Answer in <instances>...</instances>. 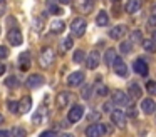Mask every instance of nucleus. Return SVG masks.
I'll use <instances>...</instances> for the list:
<instances>
[{
  "mask_svg": "<svg viewBox=\"0 0 156 137\" xmlns=\"http://www.w3.org/2000/svg\"><path fill=\"white\" fill-rule=\"evenodd\" d=\"M55 60V52L52 47H42L41 53H39V65L42 69H49Z\"/></svg>",
  "mask_w": 156,
  "mask_h": 137,
  "instance_id": "1",
  "label": "nucleus"
},
{
  "mask_svg": "<svg viewBox=\"0 0 156 137\" xmlns=\"http://www.w3.org/2000/svg\"><path fill=\"white\" fill-rule=\"evenodd\" d=\"M109 129L106 124H101V122H94L86 129V137H104L106 134H109Z\"/></svg>",
  "mask_w": 156,
  "mask_h": 137,
  "instance_id": "2",
  "label": "nucleus"
},
{
  "mask_svg": "<svg viewBox=\"0 0 156 137\" xmlns=\"http://www.w3.org/2000/svg\"><path fill=\"white\" fill-rule=\"evenodd\" d=\"M112 104L114 105H119V107H129L131 105V95L128 92H122V90H114L112 92V97H111Z\"/></svg>",
  "mask_w": 156,
  "mask_h": 137,
  "instance_id": "3",
  "label": "nucleus"
},
{
  "mask_svg": "<svg viewBox=\"0 0 156 137\" xmlns=\"http://www.w3.org/2000/svg\"><path fill=\"white\" fill-rule=\"evenodd\" d=\"M111 122L116 127H119V129H126V125H128V117H126V114L122 110L116 109L111 112Z\"/></svg>",
  "mask_w": 156,
  "mask_h": 137,
  "instance_id": "4",
  "label": "nucleus"
},
{
  "mask_svg": "<svg viewBox=\"0 0 156 137\" xmlns=\"http://www.w3.org/2000/svg\"><path fill=\"white\" fill-rule=\"evenodd\" d=\"M82 115H84V107L79 105V104L72 105V107H71V110L67 112V120H69V124H76V122H79V120L82 119Z\"/></svg>",
  "mask_w": 156,
  "mask_h": 137,
  "instance_id": "5",
  "label": "nucleus"
},
{
  "mask_svg": "<svg viewBox=\"0 0 156 137\" xmlns=\"http://www.w3.org/2000/svg\"><path fill=\"white\" fill-rule=\"evenodd\" d=\"M7 40L10 42L12 47H19V45H22V42H24V37H22V32L17 29V27H12V29L9 30V33H7Z\"/></svg>",
  "mask_w": 156,
  "mask_h": 137,
  "instance_id": "6",
  "label": "nucleus"
},
{
  "mask_svg": "<svg viewBox=\"0 0 156 137\" xmlns=\"http://www.w3.org/2000/svg\"><path fill=\"white\" fill-rule=\"evenodd\" d=\"M86 27H87V22H86L82 17H77V19H74L72 23H71V32L74 33V35L81 37V35H84Z\"/></svg>",
  "mask_w": 156,
  "mask_h": 137,
  "instance_id": "7",
  "label": "nucleus"
},
{
  "mask_svg": "<svg viewBox=\"0 0 156 137\" xmlns=\"http://www.w3.org/2000/svg\"><path fill=\"white\" fill-rule=\"evenodd\" d=\"M112 69H114V72L118 74L119 77H122V79H126V77H128V74H129L128 65L124 63V60H122L121 57H116L114 63H112Z\"/></svg>",
  "mask_w": 156,
  "mask_h": 137,
  "instance_id": "8",
  "label": "nucleus"
},
{
  "mask_svg": "<svg viewBox=\"0 0 156 137\" xmlns=\"http://www.w3.org/2000/svg\"><path fill=\"white\" fill-rule=\"evenodd\" d=\"M99 62H101V55H99L98 50H91L87 55V59H86V67H87L89 70H94L98 69Z\"/></svg>",
  "mask_w": 156,
  "mask_h": 137,
  "instance_id": "9",
  "label": "nucleus"
},
{
  "mask_svg": "<svg viewBox=\"0 0 156 137\" xmlns=\"http://www.w3.org/2000/svg\"><path fill=\"white\" fill-rule=\"evenodd\" d=\"M84 79H86L84 72H81V70L72 72V74H69V77H67V85L69 87H77L84 82Z\"/></svg>",
  "mask_w": 156,
  "mask_h": 137,
  "instance_id": "10",
  "label": "nucleus"
},
{
  "mask_svg": "<svg viewBox=\"0 0 156 137\" xmlns=\"http://www.w3.org/2000/svg\"><path fill=\"white\" fill-rule=\"evenodd\" d=\"M133 69H134V72L138 74V75H143V77H146L149 72V67H148V63H146L144 59H136L134 63H133Z\"/></svg>",
  "mask_w": 156,
  "mask_h": 137,
  "instance_id": "11",
  "label": "nucleus"
},
{
  "mask_svg": "<svg viewBox=\"0 0 156 137\" xmlns=\"http://www.w3.org/2000/svg\"><path fill=\"white\" fill-rule=\"evenodd\" d=\"M32 65V60H30V52H22L20 55H19V69L22 70V72H27L29 69H30Z\"/></svg>",
  "mask_w": 156,
  "mask_h": 137,
  "instance_id": "12",
  "label": "nucleus"
},
{
  "mask_svg": "<svg viewBox=\"0 0 156 137\" xmlns=\"http://www.w3.org/2000/svg\"><path fill=\"white\" fill-rule=\"evenodd\" d=\"M44 82H45L44 75H41V74H32V75L27 79V82H25V84H27L29 89H37V87L44 85Z\"/></svg>",
  "mask_w": 156,
  "mask_h": 137,
  "instance_id": "13",
  "label": "nucleus"
},
{
  "mask_svg": "<svg viewBox=\"0 0 156 137\" xmlns=\"http://www.w3.org/2000/svg\"><path fill=\"white\" fill-rule=\"evenodd\" d=\"M69 102H71V94H69V92L62 90V92L57 94V97H55V105H57L59 109H64V107H67Z\"/></svg>",
  "mask_w": 156,
  "mask_h": 137,
  "instance_id": "14",
  "label": "nucleus"
},
{
  "mask_svg": "<svg viewBox=\"0 0 156 137\" xmlns=\"http://www.w3.org/2000/svg\"><path fill=\"white\" fill-rule=\"evenodd\" d=\"M141 110H143L144 114H148V115H151V114L156 110V102L151 99V97H148V99H143V102H141Z\"/></svg>",
  "mask_w": 156,
  "mask_h": 137,
  "instance_id": "15",
  "label": "nucleus"
},
{
  "mask_svg": "<svg viewBox=\"0 0 156 137\" xmlns=\"http://www.w3.org/2000/svg\"><path fill=\"white\" fill-rule=\"evenodd\" d=\"M126 33V25H122V23H119V25H114L111 29V32H109V37L114 40H121L122 37H124Z\"/></svg>",
  "mask_w": 156,
  "mask_h": 137,
  "instance_id": "16",
  "label": "nucleus"
},
{
  "mask_svg": "<svg viewBox=\"0 0 156 137\" xmlns=\"http://www.w3.org/2000/svg\"><path fill=\"white\" fill-rule=\"evenodd\" d=\"M30 109H32V99L29 95L22 97L19 100V114H27Z\"/></svg>",
  "mask_w": 156,
  "mask_h": 137,
  "instance_id": "17",
  "label": "nucleus"
},
{
  "mask_svg": "<svg viewBox=\"0 0 156 137\" xmlns=\"http://www.w3.org/2000/svg\"><path fill=\"white\" fill-rule=\"evenodd\" d=\"M77 9L82 13H89L94 9V0H77Z\"/></svg>",
  "mask_w": 156,
  "mask_h": 137,
  "instance_id": "18",
  "label": "nucleus"
},
{
  "mask_svg": "<svg viewBox=\"0 0 156 137\" xmlns=\"http://www.w3.org/2000/svg\"><path fill=\"white\" fill-rule=\"evenodd\" d=\"M49 115V112H47V109H45L44 105L41 107V109L37 110V112L34 114V117H32V122L35 124V125H39V124H42L45 120V117Z\"/></svg>",
  "mask_w": 156,
  "mask_h": 137,
  "instance_id": "19",
  "label": "nucleus"
},
{
  "mask_svg": "<svg viewBox=\"0 0 156 137\" xmlns=\"http://www.w3.org/2000/svg\"><path fill=\"white\" fill-rule=\"evenodd\" d=\"M141 5H143V0H129L124 9L128 13H136V12L141 10Z\"/></svg>",
  "mask_w": 156,
  "mask_h": 137,
  "instance_id": "20",
  "label": "nucleus"
},
{
  "mask_svg": "<svg viewBox=\"0 0 156 137\" xmlns=\"http://www.w3.org/2000/svg\"><path fill=\"white\" fill-rule=\"evenodd\" d=\"M109 23V15L106 10H101V12L98 13V17H96V25L98 27H106Z\"/></svg>",
  "mask_w": 156,
  "mask_h": 137,
  "instance_id": "21",
  "label": "nucleus"
},
{
  "mask_svg": "<svg viewBox=\"0 0 156 137\" xmlns=\"http://www.w3.org/2000/svg\"><path fill=\"white\" fill-rule=\"evenodd\" d=\"M128 92H129V95H131V97H134V99H139V97L143 95V90H141V87H139L136 82L129 84V89H128Z\"/></svg>",
  "mask_w": 156,
  "mask_h": 137,
  "instance_id": "22",
  "label": "nucleus"
},
{
  "mask_svg": "<svg viewBox=\"0 0 156 137\" xmlns=\"http://www.w3.org/2000/svg\"><path fill=\"white\" fill-rule=\"evenodd\" d=\"M66 29V23L62 22V20H54V22L51 23V32L52 33H62Z\"/></svg>",
  "mask_w": 156,
  "mask_h": 137,
  "instance_id": "23",
  "label": "nucleus"
},
{
  "mask_svg": "<svg viewBox=\"0 0 156 137\" xmlns=\"http://www.w3.org/2000/svg\"><path fill=\"white\" fill-rule=\"evenodd\" d=\"M116 50L114 49H108L106 50V55H104V62H106V65H109L111 67L112 63H114V60H116Z\"/></svg>",
  "mask_w": 156,
  "mask_h": 137,
  "instance_id": "24",
  "label": "nucleus"
},
{
  "mask_svg": "<svg viewBox=\"0 0 156 137\" xmlns=\"http://www.w3.org/2000/svg\"><path fill=\"white\" fill-rule=\"evenodd\" d=\"M96 85H98V87H96V94H98L99 97H106V95H108L109 90H108V87H106V85H102V84H101V77H98Z\"/></svg>",
  "mask_w": 156,
  "mask_h": 137,
  "instance_id": "25",
  "label": "nucleus"
},
{
  "mask_svg": "<svg viewBox=\"0 0 156 137\" xmlns=\"http://www.w3.org/2000/svg\"><path fill=\"white\" fill-rule=\"evenodd\" d=\"M143 49H144L146 52H149V53H154L156 52V42H154V40H151V39L143 40Z\"/></svg>",
  "mask_w": 156,
  "mask_h": 137,
  "instance_id": "26",
  "label": "nucleus"
},
{
  "mask_svg": "<svg viewBox=\"0 0 156 137\" xmlns=\"http://www.w3.org/2000/svg\"><path fill=\"white\" fill-rule=\"evenodd\" d=\"M119 50H121V53H131L133 52V42L131 40H122L119 43Z\"/></svg>",
  "mask_w": 156,
  "mask_h": 137,
  "instance_id": "27",
  "label": "nucleus"
},
{
  "mask_svg": "<svg viewBox=\"0 0 156 137\" xmlns=\"http://www.w3.org/2000/svg\"><path fill=\"white\" fill-rule=\"evenodd\" d=\"M81 97L84 100H89L92 97V85H87V84H86L84 85V89L81 90Z\"/></svg>",
  "mask_w": 156,
  "mask_h": 137,
  "instance_id": "28",
  "label": "nucleus"
},
{
  "mask_svg": "<svg viewBox=\"0 0 156 137\" xmlns=\"http://www.w3.org/2000/svg\"><path fill=\"white\" fill-rule=\"evenodd\" d=\"M25 135H27V130H25L24 127L15 125L14 129H12V137H25Z\"/></svg>",
  "mask_w": 156,
  "mask_h": 137,
  "instance_id": "29",
  "label": "nucleus"
},
{
  "mask_svg": "<svg viewBox=\"0 0 156 137\" xmlns=\"http://www.w3.org/2000/svg\"><path fill=\"white\" fill-rule=\"evenodd\" d=\"M19 84L20 82H19V79L15 75H10L7 80H5V85H7L9 89H15V87H19Z\"/></svg>",
  "mask_w": 156,
  "mask_h": 137,
  "instance_id": "30",
  "label": "nucleus"
},
{
  "mask_svg": "<svg viewBox=\"0 0 156 137\" xmlns=\"http://www.w3.org/2000/svg\"><path fill=\"white\" fill-rule=\"evenodd\" d=\"M84 59H86V55H84V50H76L74 52V55H72V60H74L76 63H81V62H84Z\"/></svg>",
  "mask_w": 156,
  "mask_h": 137,
  "instance_id": "31",
  "label": "nucleus"
},
{
  "mask_svg": "<svg viewBox=\"0 0 156 137\" xmlns=\"http://www.w3.org/2000/svg\"><path fill=\"white\" fill-rule=\"evenodd\" d=\"M47 7H49V12H51L52 15H62V13H64V9L55 5V3H51V5H47Z\"/></svg>",
  "mask_w": 156,
  "mask_h": 137,
  "instance_id": "32",
  "label": "nucleus"
},
{
  "mask_svg": "<svg viewBox=\"0 0 156 137\" xmlns=\"http://www.w3.org/2000/svg\"><path fill=\"white\" fill-rule=\"evenodd\" d=\"M7 109H9V112L17 114L19 112V102H17V100H9V102H7Z\"/></svg>",
  "mask_w": 156,
  "mask_h": 137,
  "instance_id": "33",
  "label": "nucleus"
},
{
  "mask_svg": "<svg viewBox=\"0 0 156 137\" xmlns=\"http://www.w3.org/2000/svg\"><path fill=\"white\" fill-rule=\"evenodd\" d=\"M72 47H74V40H72V37H66V39L62 40V49H64V50H71Z\"/></svg>",
  "mask_w": 156,
  "mask_h": 137,
  "instance_id": "34",
  "label": "nucleus"
},
{
  "mask_svg": "<svg viewBox=\"0 0 156 137\" xmlns=\"http://www.w3.org/2000/svg\"><path fill=\"white\" fill-rule=\"evenodd\" d=\"M146 90L149 92V95H156V82L154 80H148L146 82Z\"/></svg>",
  "mask_w": 156,
  "mask_h": 137,
  "instance_id": "35",
  "label": "nucleus"
},
{
  "mask_svg": "<svg viewBox=\"0 0 156 137\" xmlns=\"http://www.w3.org/2000/svg\"><path fill=\"white\" fill-rule=\"evenodd\" d=\"M143 39V32L141 30H133L131 32V42H139Z\"/></svg>",
  "mask_w": 156,
  "mask_h": 137,
  "instance_id": "36",
  "label": "nucleus"
},
{
  "mask_svg": "<svg viewBox=\"0 0 156 137\" xmlns=\"http://www.w3.org/2000/svg\"><path fill=\"white\" fill-rule=\"evenodd\" d=\"M9 57V49L5 45H0V60H4Z\"/></svg>",
  "mask_w": 156,
  "mask_h": 137,
  "instance_id": "37",
  "label": "nucleus"
},
{
  "mask_svg": "<svg viewBox=\"0 0 156 137\" xmlns=\"http://www.w3.org/2000/svg\"><path fill=\"white\" fill-rule=\"evenodd\" d=\"M39 137H59V135H57V132H55V130H44V132H42Z\"/></svg>",
  "mask_w": 156,
  "mask_h": 137,
  "instance_id": "38",
  "label": "nucleus"
},
{
  "mask_svg": "<svg viewBox=\"0 0 156 137\" xmlns=\"http://www.w3.org/2000/svg\"><path fill=\"white\" fill-rule=\"evenodd\" d=\"M148 25H149V29H151V27H156V13H151V15H149Z\"/></svg>",
  "mask_w": 156,
  "mask_h": 137,
  "instance_id": "39",
  "label": "nucleus"
},
{
  "mask_svg": "<svg viewBox=\"0 0 156 137\" xmlns=\"http://www.w3.org/2000/svg\"><path fill=\"white\" fill-rule=\"evenodd\" d=\"M5 12H7V2L5 0H0V17L5 15Z\"/></svg>",
  "mask_w": 156,
  "mask_h": 137,
  "instance_id": "40",
  "label": "nucleus"
},
{
  "mask_svg": "<svg viewBox=\"0 0 156 137\" xmlns=\"http://www.w3.org/2000/svg\"><path fill=\"white\" fill-rule=\"evenodd\" d=\"M34 29L37 30V32H41V30H42V19H35V25H34Z\"/></svg>",
  "mask_w": 156,
  "mask_h": 137,
  "instance_id": "41",
  "label": "nucleus"
},
{
  "mask_svg": "<svg viewBox=\"0 0 156 137\" xmlns=\"http://www.w3.org/2000/svg\"><path fill=\"white\" fill-rule=\"evenodd\" d=\"M99 117H101V114H99V112H96V110H94V112H91V114H89V120H98Z\"/></svg>",
  "mask_w": 156,
  "mask_h": 137,
  "instance_id": "42",
  "label": "nucleus"
},
{
  "mask_svg": "<svg viewBox=\"0 0 156 137\" xmlns=\"http://www.w3.org/2000/svg\"><path fill=\"white\" fill-rule=\"evenodd\" d=\"M12 132L10 130H4V129H0V137H10Z\"/></svg>",
  "mask_w": 156,
  "mask_h": 137,
  "instance_id": "43",
  "label": "nucleus"
},
{
  "mask_svg": "<svg viewBox=\"0 0 156 137\" xmlns=\"http://www.w3.org/2000/svg\"><path fill=\"white\" fill-rule=\"evenodd\" d=\"M5 70H7L5 63H2V62H0V75H4V74H5Z\"/></svg>",
  "mask_w": 156,
  "mask_h": 137,
  "instance_id": "44",
  "label": "nucleus"
},
{
  "mask_svg": "<svg viewBox=\"0 0 156 137\" xmlns=\"http://www.w3.org/2000/svg\"><path fill=\"white\" fill-rule=\"evenodd\" d=\"M59 137H74V135H72V134H69V132H64V134H61Z\"/></svg>",
  "mask_w": 156,
  "mask_h": 137,
  "instance_id": "45",
  "label": "nucleus"
},
{
  "mask_svg": "<svg viewBox=\"0 0 156 137\" xmlns=\"http://www.w3.org/2000/svg\"><path fill=\"white\" fill-rule=\"evenodd\" d=\"M109 105H111V102H106V104H104V110H106V112L109 110Z\"/></svg>",
  "mask_w": 156,
  "mask_h": 137,
  "instance_id": "46",
  "label": "nucleus"
},
{
  "mask_svg": "<svg viewBox=\"0 0 156 137\" xmlns=\"http://www.w3.org/2000/svg\"><path fill=\"white\" fill-rule=\"evenodd\" d=\"M61 3H64V5H67V3H71V0H59Z\"/></svg>",
  "mask_w": 156,
  "mask_h": 137,
  "instance_id": "47",
  "label": "nucleus"
},
{
  "mask_svg": "<svg viewBox=\"0 0 156 137\" xmlns=\"http://www.w3.org/2000/svg\"><path fill=\"white\" fill-rule=\"evenodd\" d=\"M4 120H5V119H4V115H2V114H0V125H2V124H4Z\"/></svg>",
  "mask_w": 156,
  "mask_h": 137,
  "instance_id": "48",
  "label": "nucleus"
},
{
  "mask_svg": "<svg viewBox=\"0 0 156 137\" xmlns=\"http://www.w3.org/2000/svg\"><path fill=\"white\" fill-rule=\"evenodd\" d=\"M153 40H154V42H156V30H154V32H153Z\"/></svg>",
  "mask_w": 156,
  "mask_h": 137,
  "instance_id": "49",
  "label": "nucleus"
},
{
  "mask_svg": "<svg viewBox=\"0 0 156 137\" xmlns=\"http://www.w3.org/2000/svg\"><path fill=\"white\" fill-rule=\"evenodd\" d=\"M112 2H116V3H118V2H121V0H112Z\"/></svg>",
  "mask_w": 156,
  "mask_h": 137,
  "instance_id": "50",
  "label": "nucleus"
},
{
  "mask_svg": "<svg viewBox=\"0 0 156 137\" xmlns=\"http://www.w3.org/2000/svg\"><path fill=\"white\" fill-rule=\"evenodd\" d=\"M0 33H2V27H0Z\"/></svg>",
  "mask_w": 156,
  "mask_h": 137,
  "instance_id": "51",
  "label": "nucleus"
}]
</instances>
